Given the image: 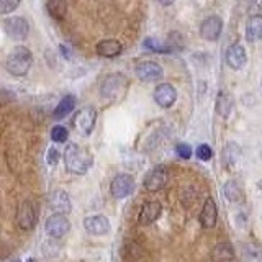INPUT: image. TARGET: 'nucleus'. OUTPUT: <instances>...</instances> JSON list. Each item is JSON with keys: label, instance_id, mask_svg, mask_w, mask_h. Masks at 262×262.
<instances>
[{"label": "nucleus", "instance_id": "nucleus-1", "mask_svg": "<svg viewBox=\"0 0 262 262\" xmlns=\"http://www.w3.org/2000/svg\"><path fill=\"white\" fill-rule=\"evenodd\" d=\"M92 162L94 158L85 147H82L76 143H71L68 144L64 151V164H66V169L72 174H77L82 176L92 167Z\"/></svg>", "mask_w": 262, "mask_h": 262}, {"label": "nucleus", "instance_id": "nucleus-2", "mask_svg": "<svg viewBox=\"0 0 262 262\" xmlns=\"http://www.w3.org/2000/svg\"><path fill=\"white\" fill-rule=\"evenodd\" d=\"M129 80L125 74H108L100 84V94L105 100L118 102L126 95Z\"/></svg>", "mask_w": 262, "mask_h": 262}, {"label": "nucleus", "instance_id": "nucleus-3", "mask_svg": "<svg viewBox=\"0 0 262 262\" xmlns=\"http://www.w3.org/2000/svg\"><path fill=\"white\" fill-rule=\"evenodd\" d=\"M31 64H33V54L30 49L25 46L13 48L7 57V62H5L7 71L18 77L27 76L28 71L31 69Z\"/></svg>", "mask_w": 262, "mask_h": 262}, {"label": "nucleus", "instance_id": "nucleus-4", "mask_svg": "<svg viewBox=\"0 0 262 262\" xmlns=\"http://www.w3.org/2000/svg\"><path fill=\"white\" fill-rule=\"evenodd\" d=\"M38 221V208L35 207V203L27 200L23 202L18 210H16V225L21 231H30L36 226Z\"/></svg>", "mask_w": 262, "mask_h": 262}, {"label": "nucleus", "instance_id": "nucleus-5", "mask_svg": "<svg viewBox=\"0 0 262 262\" xmlns=\"http://www.w3.org/2000/svg\"><path fill=\"white\" fill-rule=\"evenodd\" d=\"M169 180V169L166 166H156L146 174L143 185L147 192H159L161 188L166 187Z\"/></svg>", "mask_w": 262, "mask_h": 262}, {"label": "nucleus", "instance_id": "nucleus-6", "mask_svg": "<svg viewBox=\"0 0 262 262\" xmlns=\"http://www.w3.org/2000/svg\"><path fill=\"white\" fill-rule=\"evenodd\" d=\"M133 190H135V179L129 174H118L110 182V193L117 200L126 199Z\"/></svg>", "mask_w": 262, "mask_h": 262}, {"label": "nucleus", "instance_id": "nucleus-7", "mask_svg": "<svg viewBox=\"0 0 262 262\" xmlns=\"http://www.w3.org/2000/svg\"><path fill=\"white\" fill-rule=\"evenodd\" d=\"M4 30L12 39L23 41L27 39L30 33V23L23 16H12V18H7L4 21Z\"/></svg>", "mask_w": 262, "mask_h": 262}, {"label": "nucleus", "instance_id": "nucleus-8", "mask_svg": "<svg viewBox=\"0 0 262 262\" xmlns=\"http://www.w3.org/2000/svg\"><path fill=\"white\" fill-rule=\"evenodd\" d=\"M45 229H46L48 236L59 239V237L66 236V234L71 231V221L66 218V215H59V213H54V215H51V216L46 220Z\"/></svg>", "mask_w": 262, "mask_h": 262}, {"label": "nucleus", "instance_id": "nucleus-9", "mask_svg": "<svg viewBox=\"0 0 262 262\" xmlns=\"http://www.w3.org/2000/svg\"><path fill=\"white\" fill-rule=\"evenodd\" d=\"M95 121H97V112L92 106H85V108L79 110V113L74 118V125H76L79 133L84 136H89L95 128Z\"/></svg>", "mask_w": 262, "mask_h": 262}, {"label": "nucleus", "instance_id": "nucleus-10", "mask_svg": "<svg viewBox=\"0 0 262 262\" xmlns=\"http://www.w3.org/2000/svg\"><path fill=\"white\" fill-rule=\"evenodd\" d=\"M135 72H136L138 79L143 80V82H158L164 76V71H162L161 66L158 62H152V61L138 62Z\"/></svg>", "mask_w": 262, "mask_h": 262}, {"label": "nucleus", "instance_id": "nucleus-11", "mask_svg": "<svg viewBox=\"0 0 262 262\" xmlns=\"http://www.w3.org/2000/svg\"><path fill=\"white\" fill-rule=\"evenodd\" d=\"M223 30V20L216 15H211L208 18H205L200 25V35L207 41H216Z\"/></svg>", "mask_w": 262, "mask_h": 262}, {"label": "nucleus", "instance_id": "nucleus-12", "mask_svg": "<svg viewBox=\"0 0 262 262\" xmlns=\"http://www.w3.org/2000/svg\"><path fill=\"white\" fill-rule=\"evenodd\" d=\"M162 213V205L158 200H151V202H146L143 205L141 211L138 215V221L141 226H149L152 225L154 221H158V218L161 216Z\"/></svg>", "mask_w": 262, "mask_h": 262}, {"label": "nucleus", "instance_id": "nucleus-13", "mask_svg": "<svg viewBox=\"0 0 262 262\" xmlns=\"http://www.w3.org/2000/svg\"><path fill=\"white\" fill-rule=\"evenodd\" d=\"M154 100L161 108H170L177 100V90L170 84H161L154 90Z\"/></svg>", "mask_w": 262, "mask_h": 262}, {"label": "nucleus", "instance_id": "nucleus-14", "mask_svg": "<svg viewBox=\"0 0 262 262\" xmlns=\"http://www.w3.org/2000/svg\"><path fill=\"white\" fill-rule=\"evenodd\" d=\"M84 228H85V231H89L90 234L103 236L110 231L112 225L105 215H92V216H87L84 220Z\"/></svg>", "mask_w": 262, "mask_h": 262}, {"label": "nucleus", "instance_id": "nucleus-15", "mask_svg": "<svg viewBox=\"0 0 262 262\" xmlns=\"http://www.w3.org/2000/svg\"><path fill=\"white\" fill-rule=\"evenodd\" d=\"M48 202H49V207H51V210L54 213H59V215H68V213L72 210L69 195L66 192H62V190L51 192V195L48 196Z\"/></svg>", "mask_w": 262, "mask_h": 262}, {"label": "nucleus", "instance_id": "nucleus-16", "mask_svg": "<svg viewBox=\"0 0 262 262\" xmlns=\"http://www.w3.org/2000/svg\"><path fill=\"white\" fill-rule=\"evenodd\" d=\"M200 225L205 228V229H210L216 225V220H218V208H216V203L215 200L211 199V196H208L207 200H205V205L203 208L200 211Z\"/></svg>", "mask_w": 262, "mask_h": 262}, {"label": "nucleus", "instance_id": "nucleus-17", "mask_svg": "<svg viewBox=\"0 0 262 262\" xmlns=\"http://www.w3.org/2000/svg\"><path fill=\"white\" fill-rule=\"evenodd\" d=\"M246 61H248V56H246V51H244V48L241 45H233V46L228 48L226 62H228V66L231 69L237 71V69L244 68Z\"/></svg>", "mask_w": 262, "mask_h": 262}, {"label": "nucleus", "instance_id": "nucleus-18", "mask_svg": "<svg viewBox=\"0 0 262 262\" xmlns=\"http://www.w3.org/2000/svg\"><path fill=\"white\" fill-rule=\"evenodd\" d=\"M211 260L213 262H236L234 248L229 243H218L211 249Z\"/></svg>", "mask_w": 262, "mask_h": 262}, {"label": "nucleus", "instance_id": "nucleus-19", "mask_svg": "<svg viewBox=\"0 0 262 262\" xmlns=\"http://www.w3.org/2000/svg\"><path fill=\"white\" fill-rule=\"evenodd\" d=\"M123 51V46L117 39H103L97 45V54L102 57H117Z\"/></svg>", "mask_w": 262, "mask_h": 262}, {"label": "nucleus", "instance_id": "nucleus-20", "mask_svg": "<svg viewBox=\"0 0 262 262\" xmlns=\"http://www.w3.org/2000/svg\"><path fill=\"white\" fill-rule=\"evenodd\" d=\"M76 108V97L74 95H66L62 100L57 103V106L54 108V113H53V117L56 120H62L66 118L68 115Z\"/></svg>", "mask_w": 262, "mask_h": 262}, {"label": "nucleus", "instance_id": "nucleus-21", "mask_svg": "<svg viewBox=\"0 0 262 262\" xmlns=\"http://www.w3.org/2000/svg\"><path fill=\"white\" fill-rule=\"evenodd\" d=\"M262 35V18L259 15H254L248 21V30H246V38H248L251 43L257 41Z\"/></svg>", "mask_w": 262, "mask_h": 262}, {"label": "nucleus", "instance_id": "nucleus-22", "mask_svg": "<svg viewBox=\"0 0 262 262\" xmlns=\"http://www.w3.org/2000/svg\"><path fill=\"white\" fill-rule=\"evenodd\" d=\"M223 192L229 202H239L243 199V187L236 180H228L223 187Z\"/></svg>", "mask_w": 262, "mask_h": 262}, {"label": "nucleus", "instance_id": "nucleus-23", "mask_svg": "<svg viewBox=\"0 0 262 262\" xmlns=\"http://www.w3.org/2000/svg\"><path fill=\"white\" fill-rule=\"evenodd\" d=\"M48 12L56 20H62L68 13V2L66 0H48Z\"/></svg>", "mask_w": 262, "mask_h": 262}, {"label": "nucleus", "instance_id": "nucleus-24", "mask_svg": "<svg viewBox=\"0 0 262 262\" xmlns=\"http://www.w3.org/2000/svg\"><path fill=\"white\" fill-rule=\"evenodd\" d=\"M231 108H233V98L229 97L226 92H220L218 94V98H216V112L221 117H228L229 113H231Z\"/></svg>", "mask_w": 262, "mask_h": 262}, {"label": "nucleus", "instance_id": "nucleus-25", "mask_svg": "<svg viewBox=\"0 0 262 262\" xmlns=\"http://www.w3.org/2000/svg\"><path fill=\"white\" fill-rule=\"evenodd\" d=\"M239 152H241V149L236 143H228L223 151V161L226 166H234L237 162V158H239Z\"/></svg>", "mask_w": 262, "mask_h": 262}, {"label": "nucleus", "instance_id": "nucleus-26", "mask_svg": "<svg viewBox=\"0 0 262 262\" xmlns=\"http://www.w3.org/2000/svg\"><path fill=\"white\" fill-rule=\"evenodd\" d=\"M143 45H144V48L151 49V51H154V53H170V48L166 43H162V41L156 39V38H146L143 41Z\"/></svg>", "mask_w": 262, "mask_h": 262}, {"label": "nucleus", "instance_id": "nucleus-27", "mask_svg": "<svg viewBox=\"0 0 262 262\" xmlns=\"http://www.w3.org/2000/svg\"><path fill=\"white\" fill-rule=\"evenodd\" d=\"M21 0H0V15H8L18 8Z\"/></svg>", "mask_w": 262, "mask_h": 262}, {"label": "nucleus", "instance_id": "nucleus-28", "mask_svg": "<svg viewBox=\"0 0 262 262\" xmlns=\"http://www.w3.org/2000/svg\"><path fill=\"white\" fill-rule=\"evenodd\" d=\"M69 133H68V129H66L64 126L61 125H57L51 129V139L54 143H64L66 139H68Z\"/></svg>", "mask_w": 262, "mask_h": 262}, {"label": "nucleus", "instance_id": "nucleus-29", "mask_svg": "<svg viewBox=\"0 0 262 262\" xmlns=\"http://www.w3.org/2000/svg\"><path fill=\"white\" fill-rule=\"evenodd\" d=\"M196 158L200 161H210L213 158V149L208 144H200L196 147Z\"/></svg>", "mask_w": 262, "mask_h": 262}, {"label": "nucleus", "instance_id": "nucleus-30", "mask_svg": "<svg viewBox=\"0 0 262 262\" xmlns=\"http://www.w3.org/2000/svg\"><path fill=\"white\" fill-rule=\"evenodd\" d=\"M176 151L179 154V158H182V159H190L192 158V147L188 146V144H185V143L177 144Z\"/></svg>", "mask_w": 262, "mask_h": 262}, {"label": "nucleus", "instance_id": "nucleus-31", "mask_svg": "<svg viewBox=\"0 0 262 262\" xmlns=\"http://www.w3.org/2000/svg\"><path fill=\"white\" fill-rule=\"evenodd\" d=\"M57 158H59V152H57L56 147H51V149L48 151V164L49 166H56Z\"/></svg>", "mask_w": 262, "mask_h": 262}, {"label": "nucleus", "instance_id": "nucleus-32", "mask_svg": "<svg viewBox=\"0 0 262 262\" xmlns=\"http://www.w3.org/2000/svg\"><path fill=\"white\" fill-rule=\"evenodd\" d=\"M158 2H159L161 5H164V7H169V5L174 4V0H158Z\"/></svg>", "mask_w": 262, "mask_h": 262}, {"label": "nucleus", "instance_id": "nucleus-33", "mask_svg": "<svg viewBox=\"0 0 262 262\" xmlns=\"http://www.w3.org/2000/svg\"><path fill=\"white\" fill-rule=\"evenodd\" d=\"M16 262H20V260H16Z\"/></svg>", "mask_w": 262, "mask_h": 262}]
</instances>
